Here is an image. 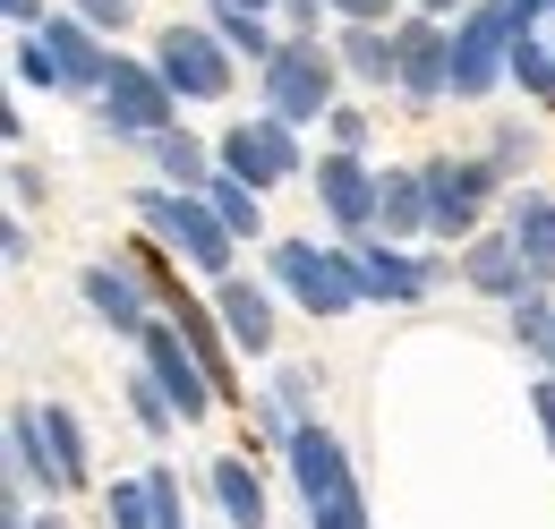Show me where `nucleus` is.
<instances>
[{
	"mask_svg": "<svg viewBox=\"0 0 555 529\" xmlns=\"http://www.w3.org/2000/svg\"><path fill=\"white\" fill-rule=\"evenodd\" d=\"M138 222L163 240V248H180V257L214 273V282H231V257H240V240L222 231V214L206 197H189V189H138Z\"/></svg>",
	"mask_w": 555,
	"mask_h": 529,
	"instance_id": "obj_1",
	"label": "nucleus"
},
{
	"mask_svg": "<svg viewBox=\"0 0 555 529\" xmlns=\"http://www.w3.org/2000/svg\"><path fill=\"white\" fill-rule=\"evenodd\" d=\"M334 77L343 61L317 43V35H282V52L266 61V112L308 129V120H334Z\"/></svg>",
	"mask_w": 555,
	"mask_h": 529,
	"instance_id": "obj_2",
	"label": "nucleus"
},
{
	"mask_svg": "<svg viewBox=\"0 0 555 529\" xmlns=\"http://www.w3.org/2000/svg\"><path fill=\"white\" fill-rule=\"evenodd\" d=\"M274 282L308 308V317H350L367 291H359V264H350V248H317V240H274Z\"/></svg>",
	"mask_w": 555,
	"mask_h": 529,
	"instance_id": "obj_3",
	"label": "nucleus"
},
{
	"mask_svg": "<svg viewBox=\"0 0 555 529\" xmlns=\"http://www.w3.org/2000/svg\"><path fill=\"white\" fill-rule=\"evenodd\" d=\"M513 9L504 0H470L462 17H453V94L462 103H479V94H495L504 77H513Z\"/></svg>",
	"mask_w": 555,
	"mask_h": 529,
	"instance_id": "obj_4",
	"label": "nucleus"
},
{
	"mask_svg": "<svg viewBox=\"0 0 555 529\" xmlns=\"http://www.w3.org/2000/svg\"><path fill=\"white\" fill-rule=\"evenodd\" d=\"M495 189H504V163H495V154H444V163H427L436 240H479V214H487Z\"/></svg>",
	"mask_w": 555,
	"mask_h": 529,
	"instance_id": "obj_5",
	"label": "nucleus"
},
{
	"mask_svg": "<svg viewBox=\"0 0 555 529\" xmlns=\"http://www.w3.org/2000/svg\"><path fill=\"white\" fill-rule=\"evenodd\" d=\"M171 103H180V94L163 86V68H154V61H129V52L112 61V77H103V94H94V112H103V129H120V137H145V145H154V137L171 129Z\"/></svg>",
	"mask_w": 555,
	"mask_h": 529,
	"instance_id": "obj_6",
	"label": "nucleus"
},
{
	"mask_svg": "<svg viewBox=\"0 0 555 529\" xmlns=\"http://www.w3.org/2000/svg\"><path fill=\"white\" fill-rule=\"evenodd\" d=\"M154 68H163V86H171L180 103H214V94H231V43H222L214 26H163Z\"/></svg>",
	"mask_w": 555,
	"mask_h": 529,
	"instance_id": "obj_7",
	"label": "nucleus"
},
{
	"mask_svg": "<svg viewBox=\"0 0 555 529\" xmlns=\"http://www.w3.org/2000/svg\"><path fill=\"white\" fill-rule=\"evenodd\" d=\"M214 154H222V171H231V180H248V189H282V180L299 171L291 120H274V112H266V120H231Z\"/></svg>",
	"mask_w": 555,
	"mask_h": 529,
	"instance_id": "obj_8",
	"label": "nucleus"
},
{
	"mask_svg": "<svg viewBox=\"0 0 555 529\" xmlns=\"http://www.w3.org/2000/svg\"><path fill=\"white\" fill-rule=\"evenodd\" d=\"M138 341H145V367H154V385L171 393V410H180V418H206L214 401H222V385L206 376V359L189 350V333H180V325H145Z\"/></svg>",
	"mask_w": 555,
	"mask_h": 529,
	"instance_id": "obj_9",
	"label": "nucleus"
},
{
	"mask_svg": "<svg viewBox=\"0 0 555 529\" xmlns=\"http://www.w3.org/2000/svg\"><path fill=\"white\" fill-rule=\"evenodd\" d=\"M393 52H402V94L411 103H436V94H453V35H444V17H402L393 26Z\"/></svg>",
	"mask_w": 555,
	"mask_h": 529,
	"instance_id": "obj_10",
	"label": "nucleus"
},
{
	"mask_svg": "<svg viewBox=\"0 0 555 529\" xmlns=\"http://www.w3.org/2000/svg\"><path fill=\"white\" fill-rule=\"evenodd\" d=\"M317 205L343 222L350 240H367V231H376V171H367L359 154H343V145H334V154L317 163Z\"/></svg>",
	"mask_w": 555,
	"mask_h": 529,
	"instance_id": "obj_11",
	"label": "nucleus"
},
{
	"mask_svg": "<svg viewBox=\"0 0 555 529\" xmlns=\"http://www.w3.org/2000/svg\"><path fill=\"white\" fill-rule=\"evenodd\" d=\"M282 453H291V478H299L308 513L359 487V478H350V453H343V436H325V427H299V436H282Z\"/></svg>",
	"mask_w": 555,
	"mask_h": 529,
	"instance_id": "obj_12",
	"label": "nucleus"
},
{
	"mask_svg": "<svg viewBox=\"0 0 555 529\" xmlns=\"http://www.w3.org/2000/svg\"><path fill=\"white\" fill-rule=\"evenodd\" d=\"M350 264H359V291L367 299H427V282H436V264L427 257H402L393 240H350Z\"/></svg>",
	"mask_w": 555,
	"mask_h": 529,
	"instance_id": "obj_13",
	"label": "nucleus"
},
{
	"mask_svg": "<svg viewBox=\"0 0 555 529\" xmlns=\"http://www.w3.org/2000/svg\"><path fill=\"white\" fill-rule=\"evenodd\" d=\"M43 43L61 52V68H69L77 94H103V77H112V61H120V52H103V35H94L77 9H52V17H43Z\"/></svg>",
	"mask_w": 555,
	"mask_h": 529,
	"instance_id": "obj_14",
	"label": "nucleus"
},
{
	"mask_svg": "<svg viewBox=\"0 0 555 529\" xmlns=\"http://www.w3.org/2000/svg\"><path fill=\"white\" fill-rule=\"evenodd\" d=\"M9 478H17V487L35 478L43 495H69V487H61V453H52V436H43V401H17V410H9Z\"/></svg>",
	"mask_w": 555,
	"mask_h": 529,
	"instance_id": "obj_15",
	"label": "nucleus"
},
{
	"mask_svg": "<svg viewBox=\"0 0 555 529\" xmlns=\"http://www.w3.org/2000/svg\"><path fill=\"white\" fill-rule=\"evenodd\" d=\"M77 299H86V308H94L112 333H145V325H154V317H145V291H138V273H129V264H86V273H77Z\"/></svg>",
	"mask_w": 555,
	"mask_h": 529,
	"instance_id": "obj_16",
	"label": "nucleus"
},
{
	"mask_svg": "<svg viewBox=\"0 0 555 529\" xmlns=\"http://www.w3.org/2000/svg\"><path fill=\"white\" fill-rule=\"evenodd\" d=\"M376 231H385V240H418V231H436L427 171H385V180H376Z\"/></svg>",
	"mask_w": 555,
	"mask_h": 529,
	"instance_id": "obj_17",
	"label": "nucleus"
},
{
	"mask_svg": "<svg viewBox=\"0 0 555 529\" xmlns=\"http://www.w3.org/2000/svg\"><path fill=\"white\" fill-rule=\"evenodd\" d=\"M462 273L479 282L487 299H521V291H539V273H530V257H521V240H513V231H504V240H470Z\"/></svg>",
	"mask_w": 555,
	"mask_h": 529,
	"instance_id": "obj_18",
	"label": "nucleus"
},
{
	"mask_svg": "<svg viewBox=\"0 0 555 529\" xmlns=\"http://www.w3.org/2000/svg\"><path fill=\"white\" fill-rule=\"evenodd\" d=\"M214 308H222V333L240 341V350H274V299L257 291V282H214Z\"/></svg>",
	"mask_w": 555,
	"mask_h": 529,
	"instance_id": "obj_19",
	"label": "nucleus"
},
{
	"mask_svg": "<svg viewBox=\"0 0 555 529\" xmlns=\"http://www.w3.org/2000/svg\"><path fill=\"white\" fill-rule=\"evenodd\" d=\"M206 487H214V504H222V521H231V529H266V487H257V469L240 462V453H214Z\"/></svg>",
	"mask_w": 555,
	"mask_h": 529,
	"instance_id": "obj_20",
	"label": "nucleus"
},
{
	"mask_svg": "<svg viewBox=\"0 0 555 529\" xmlns=\"http://www.w3.org/2000/svg\"><path fill=\"white\" fill-rule=\"evenodd\" d=\"M154 171H163L171 189H189V197H206V180L222 171V154H206V145H197L189 129H163V137H154Z\"/></svg>",
	"mask_w": 555,
	"mask_h": 529,
	"instance_id": "obj_21",
	"label": "nucleus"
},
{
	"mask_svg": "<svg viewBox=\"0 0 555 529\" xmlns=\"http://www.w3.org/2000/svg\"><path fill=\"white\" fill-rule=\"evenodd\" d=\"M513 240L539 282H555V197H513Z\"/></svg>",
	"mask_w": 555,
	"mask_h": 529,
	"instance_id": "obj_22",
	"label": "nucleus"
},
{
	"mask_svg": "<svg viewBox=\"0 0 555 529\" xmlns=\"http://www.w3.org/2000/svg\"><path fill=\"white\" fill-rule=\"evenodd\" d=\"M206 205L222 214V231H231V240H266V205H257V189H248V180L214 171V180H206Z\"/></svg>",
	"mask_w": 555,
	"mask_h": 529,
	"instance_id": "obj_23",
	"label": "nucleus"
},
{
	"mask_svg": "<svg viewBox=\"0 0 555 529\" xmlns=\"http://www.w3.org/2000/svg\"><path fill=\"white\" fill-rule=\"evenodd\" d=\"M343 68L359 77V86H393V77H402V52H393V35L350 26V35H343Z\"/></svg>",
	"mask_w": 555,
	"mask_h": 529,
	"instance_id": "obj_24",
	"label": "nucleus"
},
{
	"mask_svg": "<svg viewBox=\"0 0 555 529\" xmlns=\"http://www.w3.org/2000/svg\"><path fill=\"white\" fill-rule=\"evenodd\" d=\"M513 77H521L539 103H555V17H547V26H521V35H513Z\"/></svg>",
	"mask_w": 555,
	"mask_h": 529,
	"instance_id": "obj_25",
	"label": "nucleus"
},
{
	"mask_svg": "<svg viewBox=\"0 0 555 529\" xmlns=\"http://www.w3.org/2000/svg\"><path fill=\"white\" fill-rule=\"evenodd\" d=\"M214 35H222L231 52H248L257 68H266V61L282 52L274 35H266V17H257V9H240V0H214Z\"/></svg>",
	"mask_w": 555,
	"mask_h": 529,
	"instance_id": "obj_26",
	"label": "nucleus"
},
{
	"mask_svg": "<svg viewBox=\"0 0 555 529\" xmlns=\"http://www.w3.org/2000/svg\"><path fill=\"white\" fill-rule=\"evenodd\" d=\"M43 436H52V453H61V487L77 495L94 469H86V436H77V418L61 410V401H43Z\"/></svg>",
	"mask_w": 555,
	"mask_h": 529,
	"instance_id": "obj_27",
	"label": "nucleus"
},
{
	"mask_svg": "<svg viewBox=\"0 0 555 529\" xmlns=\"http://www.w3.org/2000/svg\"><path fill=\"white\" fill-rule=\"evenodd\" d=\"M129 418H138L145 436H171V427H189V418L171 410V393L154 385V367H138V376H129Z\"/></svg>",
	"mask_w": 555,
	"mask_h": 529,
	"instance_id": "obj_28",
	"label": "nucleus"
},
{
	"mask_svg": "<svg viewBox=\"0 0 555 529\" xmlns=\"http://www.w3.org/2000/svg\"><path fill=\"white\" fill-rule=\"evenodd\" d=\"M513 333L555 367V299H547V291H521V299H513Z\"/></svg>",
	"mask_w": 555,
	"mask_h": 529,
	"instance_id": "obj_29",
	"label": "nucleus"
},
{
	"mask_svg": "<svg viewBox=\"0 0 555 529\" xmlns=\"http://www.w3.org/2000/svg\"><path fill=\"white\" fill-rule=\"evenodd\" d=\"M9 52H17V77H26V86H43V94H52V86H69V68H61V52L43 43V26H26Z\"/></svg>",
	"mask_w": 555,
	"mask_h": 529,
	"instance_id": "obj_30",
	"label": "nucleus"
},
{
	"mask_svg": "<svg viewBox=\"0 0 555 529\" xmlns=\"http://www.w3.org/2000/svg\"><path fill=\"white\" fill-rule=\"evenodd\" d=\"M103 513H112V529H154V487H145V478H120V487L103 495Z\"/></svg>",
	"mask_w": 555,
	"mask_h": 529,
	"instance_id": "obj_31",
	"label": "nucleus"
},
{
	"mask_svg": "<svg viewBox=\"0 0 555 529\" xmlns=\"http://www.w3.org/2000/svg\"><path fill=\"white\" fill-rule=\"evenodd\" d=\"M266 410H274L282 436H299V427H317L308 418V376H274V393H266Z\"/></svg>",
	"mask_w": 555,
	"mask_h": 529,
	"instance_id": "obj_32",
	"label": "nucleus"
},
{
	"mask_svg": "<svg viewBox=\"0 0 555 529\" xmlns=\"http://www.w3.org/2000/svg\"><path fill=\"white\" fill-rule=\"evenodd\" d=\"M145 487H154V529H189V504H180V478H171V469L154 462Z\"/></svg>",
	"mask_w": 555,
	"mask_h": 529,
	"instance_id": "obj_33",
	"label": "nucleus"
},
{
	"mask_svg": "<svg viewBox=\"0 0 555 529\" xmlns=\"http://www.w3.org/2000/svg\"><path fill=\"white\" fill-rule=\"evenodd\" d=\"M308 529H367V495L350 487V495H334V504H317V513H308Z\"/></svg>",
	"mask_w": 555,
	"mask_h": 529,
	"instance_id": "obj_34",
	"label": "nucleus"
},
{
	"mask_svg": "<svg viewBox=\"0 0 555 529\" xmlns=\"http://www.w3.org/2000/svg\"><path fill=\"white\" fill-rule=\"evenodd\" d=\"M77 17H86L94 35H120V26H129V0H77Z\"/></svg>",
	"mask_w": 555,
	"mask_h": 529,
	"instance_id": "obj_35",
	"label": "nucleus"
},
{
	"mask_svg": "<svg viewBox=\"0 0 555 529\" xmlns=\"http://www.w3.org/2000/svg\"><path fill=\"white\" fill-rule=\"evenodd\" d=\"M334 145H343V154H359V145H367V112L334 103Z\"/></svg>",
	"mask_w": 555,
	"mask_h": 529,
	"instance_id": "obj_36",
	"label": "nucleus"
},
{
	"mask_svg": "<svg viewBox=\"0 0 555 529\" xmlns=\"http://www.w3.org/2000/svg\"><path fill=\"white\" fill-rule=\"evenodd\" d=\"M530 410H539V436H547V453H555V376L530 385Z\"/></svg>",
	"mask_w": 555,
	"mask_h": 529,
	"instance_id": "obj_37",
	"label": "nucleus"
},
{
	"mask_svg": "<svg viewBox=\"0 0 555 529\" xmlns=\"http://www.w3.org/2000/svg\"><path fill=\"white\" fill-rule=\"evenodd\" d=\"M274 9H282L291 35H317V9H325V0H274Z\"/></svg>",
	"mask_w": 555,
	"mask_h": 529,
	"instance_id": "obj_38",
	"label": "nucleus"
},
{
	"mask_svg": "<svg viewBox=\"0 0 555 529\" xmlns=\"http://www.w3.org/2000/svg\"><path fill=\"white\" fill-rule=\"evenodd\" d=\"M325 9H334V17H350V26H376L393 0H325Z\"/></svg>",
	"mask_w": 555,
	"mask_h": 529,
	"instance_id": "obj_39",
	"label": "nucleus"
},
{
	"mask_svg": "<svg viewBox=\"0 0 555 529\" xmlns=\"http://www.w3.org/2000/svg\"><path fill=\"white\" fill-rule=\"evenodd\" d=\"M9 197H43V171L35 163H9Z\"/></svg>",
	"mask_w": 555,
	"mask_h": 529,
	"instance_id": "obj_40",
	"label": "nucleus"
},
{
	"mask_svg": "<svg viewBox=\"0 0 555 529\" xmlns=\"http://www.w3.org/2000/svg\"><path fill=\"white\" fill-rule=\"evenodd\" d=\"M0 9H9V26H17V35H26V26H43V17H52V9H43V0H0Z\"/></svg>",
	"mask_w": 555,
	"mask_h": 529,
	"instance_id": "obj_41",
	"label": "nucleus"
},
{
	"mask_svg": "<svg viewBox=\"0 0 555 529\" xmlns=\"http://www.w3.org/2000/svg\"><path fill=\"white\" fill-rule=\"evenodd\" d=\"M504 9H513V26H547L555 17V0H504Z\"/></svg>",
	"mask_w": 555,
	"mask_h": 529,
	"instance_id": "obj_42",
	"label": "nucleus"
},
{
	"mask_svg": "<svg viewBox=\"0 0 555 529\" xmlns=\"http://www.w3.org/2000/svg\"><path fill=\"white\" fill-rule=\"evenodd\" d=\"M470 0H418V17H462Z\"/></svg>",
	"mask_w": 555,
	"mask_h": 529,
	"instance_id": "obj_43",
	"label": "nucleus"
},
{
	"mask_svg": "<svg viewBox=\"0 0 555 529\" xmlns=\"http://www.w3.org/2000/svg\"><path fill=\"white\" fill-rule=\"evenodd\" d=\"M240 9H257V17H266V9H274V0H240Z\"/></svg>",
	"mask_w": 555,
	"mask_h": 529,
	"instance_id": "obj_44",
	"label": "nucleus"
}]
</instances>
